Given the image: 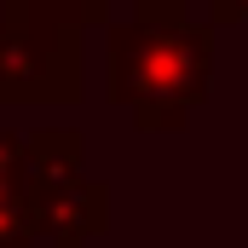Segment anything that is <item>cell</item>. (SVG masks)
I'll return each mask as SVG.
<instances>
[{
  "label": "cell",
  "mask_w": 248,
  "mask_h": 248,
  "mask_svg": "<svg viewBox=\"0 0 248 248\" xmlns=\"http://www.w3.org/2000/svg\"><path fill=\"white\" fill-rule=\"evenodd\" d=\"M87 139L75 127H35L23 133V173L35 225L52 248H93L110 231V185L87 173Z\"/></svg>",
  "instance_id": "cell-2"
},
{
  "label": "cell",
  "mask_w": 248,
  "mask_h": 248,
  "mask_svg": "<svg viewBox=\"0 0 248 248\" xmlns=\"http://www.w3.org/2000/svg\"><path fill=\"white\" fill-rule=\"evenodd\" d=\"M6 17H41V23H69V29H87L104 17V0H0Z\"/></svg>",
  "instance_id": "cell-4"
},
{
  "label": "cell",
  "mask_w": 248,
  "mask_h": 248,
  "mask_svg": "<svg viewBox=\"0 0 248 248\" xmlns=\"http://www.w3.org/2000/svg\"><path fill=\"white\" fill-rule=\"evenodd\" d=\"M248 17V0H208V6H202V23H214V29H219V23H243Z\"/></svg>",
  "instance_id": "cell-7"
},
{
  "label": "cell",
  "mask_w": 248,
  "mask_h": 248,
  "mask_svg": "<svg viewBox=\"0 0 248 248\" xmlns=\"http://www.w3.org/2000/svg\"><path fill=\"white\" fill-rule=\"evenodd\" d=\"M214 87V23L202 17H133L110 29L104 93L144 133H179Z\"/></svg>",
  "instance_id": "cell-1"
},
{
  "label": "cell",
  "mask_w": 248,
  "mask_h": 248,
  "mask_svg": "<svg viewBox=\"0 0 248 248\" xmlns=\"http://www.w3.org/2000/svg\"><path fill=\"white\" fill-rule=\"evenodd\" d=\"M133 6H139V17H190V12L202 17L208 0H133Z\"/></svg>",
  "instance_id": "cell-6"
},
{
  "label": "cell",
  "mask_w": 248,
  "mask_h": 248,
  "mask_svg": "<svg viewBox=\"0 0 248 248\" xmlns=\"http://www.w3.org/2000/svg\"><path fill=\"white\" fill-rule=\"evenodd\" d=\"M81 29L0 12V104H75Z\"/></svg>",
  "instance_id": "cell-3"
},
{
  "label": "cell",
  "mask_w": 248,
  "mask_h": 248,
  "mask_svg": "<svg viewBox=\"0 0 248 248\" xmlns=\"http://www.w3.org/2000/svg\"><path fill=\"white\" fill-rule=\"evenodd\" d=\"M29 202V173H23V133L0 127V214Z\"/></svg>",
  "instance_id": "cell-5"
}]
</instances>
